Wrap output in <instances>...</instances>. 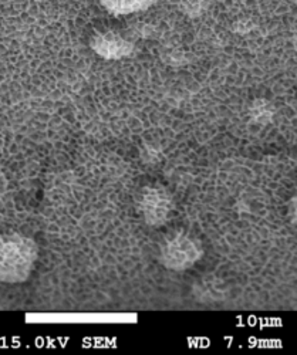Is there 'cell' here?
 I'll return each instance as SVG.
<instances>
[{
	"label": "cell",
	"mask_w": 297,
	"mask_h": 355,
	"mask_svg": "<svg viewBox=\"0 0 297 355\" xmlns=\"http://www.w3.org/2000/svg\"><path fill=\"white\" fill-rule=\"evenodd\" d=\"M141 209L148 223L161 225L171 212V199L161 189H146L142 195Z\"/></svg>",
	"instance_id": "cell-3"
},
{
	"label": "cell",
	"mask_w": 297,
	"mask_h": 355,
	"mask_svg": "<svg viewBox=\"0 0 297 355\" xmlns=\"http://www.w3.org/2000/svg\"><path fill=\"white\" fill-rule=\"evenodd\" d=\"M36 257V245L31 239L20 234L0 236V282H24L33 269Z\"/></svg>",
	"instance_id": "cell-1"
},
{
	"label": "cell",
	"mask_w": 297,
	"mask_h": 355,
	"mask_svg": "<svg viewBox=\"0 0 297 355\" xmlns=\"http://www.w3.org/2000/svg\"><path fill=\"white\" fill-rule=\"evenodd\" d=\"M198 257L199 249L191 239L184 238V236H176L164 249V263L172 269H184L195 263Z\"/></svg>",
	"instance_id": "cell-2"
}]
</instances>
